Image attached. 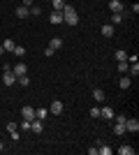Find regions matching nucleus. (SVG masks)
I'll return each mask as SVG.
<instances>
[{
	"label": "nucleus",
	"mask_w": 139,
	"mask_h": 155,
	"mask_svg": "<svg viewBox=\"0 0 139 155\" xmlns=\"http://www.w3.org/2000/svg\"><path fill=\"white\" fill-rule=\"evenodd\" d=\"M88 114H91V118H100V107H93Z\"/></svg>",
	"instance_id": "27"
},
{
	"label": "nucleus",
	"mask_w": 139,
	"mask_h": 155,
	"mask_svg": "<svg viewBox=\"0 0 139 155\" xmlns=\"http://www.w3.org/2000/svg\"><path fill=\"white\" fill-rule=\"evenodd\" d=\"M16 84H19L21 88H28V86H30V79L23 74V77H16Z\"/></svg>",
	"instance_id": "19"
},
{
	"label": "nucleus",
	"mask_w": 139,
	"mask_h": 155,
	"mask_svg": "<svg viewBox=\"0 0 139 155\" xmlns=\"http://www.w3.org/2000/svg\"><path fill=\"white\" fill-rule=\"evenodd\" d=\"M49 114H53V116H60V114H63V102H60V100H53L51 107H49Z\"/></svg>",
	"instance_id": "5"
},
{
	"label": "nucleus",
	"mask_w": 139,
	"mask_h": 155,
	"mask_svg": "<svg viewBox=\"0 0 139 155\" xmlns=\"http://www.w3.org/2000/svg\"><path fill=\"white\" fill-rule=\"evenodd\" d=\"M93 100H95V102H104V91L95 88V91H93Z\"/></svg>",
	"instance_id": "17"
},
{
	"label": "nucleus",
	"mask_w": 139,
	"mask_h": 155,
	"mask_svg": "<svg viewBox=\"0 0 139 155\" xmlns=\"http://www.w3.org/2000/svg\"><path fill=\"white\" fill-rule=\"evenodd\" d=\"M21 116H23V120H33V118H35V109L26 104V107L21 109Z\"/></svg>",
	"instance_id": "7"
},
{
	"label": "nucleus",
	"mask_w": 139,
	"mask_h": 155,
	"mask_svg": "<svg viewBox=\"0 0 139 155\" xmlns=\"http://www.w3.org/2000/svg\"><path fill=\"white\" fill-rule=\"evenodd\" d=\"M2 84H5V86H14V84H16V74H14L12 70H5V74H2Z\"/></svg>",
	"instance_id": "4"
},
{
	"label": "nucleus",
	"mask_w": 139,
	"mask_h": 155,
	"mask_svg": "<svg viewBox=\"0 0 139 155\" xmlns=\"http://www.w3.org/2000/svg\"><path fill=\"white\" fill-rule=\"evenodd\" d=\"M63 21H65L67 26H79V16H77V9L72 5L63 7Z\"/></svg>",
	"instance_id": "1"
},
{
	"label": "nucleus",
	"mask_w": 139,
	"mask_h": 155,
	"mask_svg": "<svg viewBox=\"0 0 139 155\" xmlns=\"http://www.w3.org/2000/svg\"><path fill=\"white\" fill-rule=\"evenodd\" d=\"M49 21H51L53 26H58L60 21H63V12H51V16H49Z\"/></svg>",
	"instance_id": "14"
},
{
	"label": "nucleus",
	"mask_w": 139,
	"mask_h": 155,
	"mask_svg": "<svg viewBox=\"0 0 139 155\" xmlns=\"http://www.w3.org/2000/svg\"><path fill=\"white\" fill-rule=\"evenodd\" d=\"M116 60H127V53L123 51V49H118V51H116Z\"/></svg>",
	"instance_id": "26"
},
{
	"label": "nucleus",
	"mask_w": 139,
	"mask_h": 155,
	"mask_svg": "<svg viewBox=\"0 0 139 155\" xmlns=\"http://www.w3.org/2000/svg\"><path fill=\"white\" fill-rule=\"evenodd\" d=\"M109 9H111V14L114 12H121V14H123V2H121V0H109Z\"/></svg>",
	"instance_id": "9"
},
{
	"label": "nucleus",
	"mask_w": 139,
	"mask_h": 155,
	"mask_svg": "<svg viewBox=\"0 0 139 155\" xmlns=\"http://www.w3.org/2000/svg\"><path fill=\"white\" fill-rule=\"evenodd\" d=\"M14 56H26V49H23V46H19V44H16V46H14Z\"/></svg>",
	"instance_id": "25"
},
{
	"label": "nucleus",
	"mask_w": 139,
	"mask_h": 155,
	"mask_svg": "<svg viewBox=\"0 0 139 155\" xmlns=\"http://www.w3.org/2000/svg\"><path fill=\"white\" fill-rule=\"evenodd\" d=\"M67 2L65 0H51V7H53V12H63V7H65Z\"/></svg>",
	"instance_id": "16"
},
{
	"label": "nucleus",
	"mask_w": 139,
	"mask_h": 155,
	"mask_svg": "<svg viewBox=\"0 0 139 155\" xmlns=\"http://www.w3.org/2000/svg\"><path fill=\"white\" fill-rule=\"evenodd\" d=\"M30 130H33L35 134H42V130H44V127H42V120H40V118H33V120H30Z\"/></svg>",
	"instance_id": "8"
},
{
	"label": "nucleus",
	"mask_w": 139,
	"mask_h": 155,
	"mask_svg": "<svg viewBox=\"0 0 139 155\" xmlns=\"http://www.w3.org/2000/svg\"><path fill=\"white\" fill-rule=\"evenodd\" d=\"M12 72L16 74V77H23V74H28V67H26V63H16L12 67Z\"/></svg>",
	"instance_id": "6"
},
{
	"label": "nucleus",
	"mask_w": 139,
	"mask_h": 155,
	"mask_svg": "<svg viewBox=\"0 0 139 155\" xmlns=\"http://www.w3.org/2000/svg\"><path fill=\"white\" fill-rule=\"evenodd\" d=\"M40 14H42V9H40V7H30V16H40Z\"/></svg>",
	"instance_id": "28"
},
{
	"label": "nucleus",
	"mask_w": 139,
	"mask_h": 155,
	"mask_svg": "<svg viewBox=\"0 0 139 155\" xmlns=\"http://www.w3.org/2000/svg\"><path fill=\"white\" fill-rule=\"evenodd\" d=\"M21 130H30V120H23V123H21Z\"/></svg>",
	"instance_id": "32"
},
{
	"label": "nucleus",
	"mask_w": 139,
	"mask_h": 155,
	"mask_svg": "<svg viewBox=\"0 0 139 155\" xmlns=\"http://www.w3.org/2000/svg\"><path fill=\"white\" fill-rule=\"evenodd\" d=\"M14 46H16V42H14V39H9V37L2 42V49H5V51H14Z\"/></svg>",
	"instance_id": "18"
},
{
	"label": "nucleus",
	"mask_w": 139,
	"mask_h": 155,
	"mask_svg": "<svg viewBox=\"0 0 139 155\" xmlns=\"http://www.w3.org/2000/svg\"><path fill=\"white\" fill-rule=\"evenodd\" d=\"M114 116H116V111H114L109 104H104V107L100 109V118H104V120H114Z\"/></svg>",
	"instance_id": "2"
},
{
	"label": "nucleus",
	"mask_w": 139,
	"mask_h": 155,
	"mask_svg": "<svg viewBox=\"0 0 139 155\" xmlns=\"http://www.w3.org/2000/svg\"><path fill=\"white\" fill-rule=\"evenodd\" d=\"M9 134H12L14 141H19V137H21V134H19V130H14V132H9Z\"/></svg>",
	"instance_id": "31"
},
{
	"label": "nucleus",
	"mask_w": 139,
	"mask_h": 155,
	"mask_svg": "<svg viewBox=\"0 0 139 155\" xmlns=\"http://www.w3.org/2000/svg\"><path fill=\"white\" fill-rule=\"evenodd\" d=\"M125 132H139V120L137 118H125Z\"/></svg>",
	"instance_id": "3"
},
{
	"label": "nucleus",
	"mask_w": 139,
	"mask_h": 155,
	"mask_svg": "<svg viewBox=\"0 0 139 155\" xmlns=\"http://www.w3.org/2000/svg\"><path fill=\"white\" fill-rule=\"evenodd\" d=\"M114 134H125V125H123V123H116V127H114Z\"/></svg>",
	"instance_id": "24"
},
{
	"label": "nucleus",
	"mask_w": 139,
	"mask_h": 155,
	"mask_svg": "<svg viewBox=\"0 0 139 155\" xmlns=\"http://www.w3.org/2000/svg\"><path fill=\"white\" fill-rule=\"evenodd\" d=\"M49 46H51L53 51H58V49H63V39H60V37H51V42H49Z\"/></svg>",
	"instance_id": "13"
},
{
	"label": "nucleus",
	"mask_w": 139,
	"mask_h": 155,
	"mask_svg": "<svg viewBox=\"0 0 139 155\" xmlns=\"http://www.w3.org/2000/svg\"><path fill=\"white\" fill-rule=\"evenodd\" d=\"M2 150H5V146H2V141H0V153H2Z\"/></svg>",
	"instance_id": "36"
},
{
	"label": "nucleus",
	"mask_w": 139,
	"mask_h": 155,
	"mask_svg": "<svg viewBox=\"0 0 139 155\" xmlns=\"http://www.w3.org/2000/svg\"><path fill=\"white\" fill-rule=\"evenodd\" d=\"M127 67H130V63H127V60H118V72H121V74H125Z\"/></svg>",
	"instance_id": "23"
},
{
	"label": "nucleus",
	"mask_w": 139,
	"mask_h": 155,
	"mask_svg": "<svg viewBox=\"0 0 139 155\" xmlns=\"http://www.w3.org/2000/svg\"><path fill=\"white\" fill-rule=\"evenodd\" d=\"M88 155H98V146H91V148H88Z\"/></svg>",
	"instance_id": "33"
},
{
	"label": "nucleus",
	"mask_w": 139,
	"mask_h": 155,
	"mask_svg": "<svg viewBox=\"0 0 139 155\" xmlns=\"http://www.w3.org/2000/svg\"><path fill=\"white\" fill-rule=\"evenodd\" d=\"M14 130H19V125L16 123H7V132H14Z\"/></svg>",
	"instance_id": "30"
},
{
	"label": "nucleus",
	"mask_w": 139,
	"mask_h": 155,
	"mask_svg": "<svg viewBox=\"0 0 139 155\" xmlns=\"http://www.w3.org/2000/svg\"><path fill=\"white\" fill-rule=\"evenodd\" d=\"M121 21H123V14H121V12H114L111 14V26H118Z\"/></svg>",
	"instance_id": "20"
},
{
	"label": "nucleus",
	"mask_w": 139,
	"mask_h": 155,
	"mask_svg": "<svg viewBox=\"0 0 139 155\" xmlns=\"http://www.w3.org/2000/svg\"><path fill=\"white\" fill-rule=\"evenodd\" d=\"M53 53H56V51H53V49H51V46H46V49H44V56H46V58H51V56H53Z\"/></svg>",
	"instance_id": "29"
},
{
	"label": "nucleus",
	"mask_w": 139,
	"mask_h": 155,
	"mask_svg": "<svg viewBox=\"0 0 139 155\" xmlns=\"http://www.w3.org/2000/svg\"><path fill=\"white\" fill-rule=\"evenodd\" d=\"M98 153H102V155H111L114 148H111V146H107V143H102V146L98 148Z\"/></svg>",
	"instance_id": "22"
},
{
	"label": "nucleus",
	"mask_w": 139,
	"mask_h": 155,
	"mask_svg": "<svg viewBox=\"0 0 139 155\" xmlns=\"http://www.w3.org/2000/svg\"><path fill=\"white\" fill-rule=\"evenodd\" d=\"M114 26L111 23H104V26H102V37H114Z\"/></svg>",
	"instance_id": "11"
},
{
	"label": "nucleus",
	"mask_w": 139,
	"mask_h": 155,
	"mask_svg": "<svg viewBox=\"0 0 139 155\" xmlns=\"http://www.w3.org/2000/svg\"><path fill=\"white\" fill-rule=\"evenodd\" d=\"M118 86H121V91H127V88L132 86V77H123V79L118 81Z\"/></svg>",
	"instance_id": "12"
},
{
	"label": "nucleus",
	"mask_w": 139,
	"mask_h": 155,
	"mask_svg": "<svg viewBox=\"0 0 139 155\" xmlns=\"http://www.w3.org/2000/svg\"><path fill=\"white\" fill-rule=\"evenodd\" d=\"M118 153H121V155H134V148L130 146V143H123V146L118 148Z\"/></svg>",
	"instance_id": "15"
},
{
	"label": "nucleus",
	"mask_w": 139,
	"mask_h": 155,
	"mask_svg": "<svg viewBox=\"0 0 139 155\" xmlns=\"http://www.w3.org/2000/svg\"><path fill=\"white\" fill-rule=\"evenodd\" d=\"M16 16H19V19H28V16H30V7L19 5V7H16Z\"/></svg>",
	"instance_id": "10"
},
{
	"label": "nucleus",
	"mask_w": 139,
	"mask_h": 155,
	"mask_svg": "<svg viewBox=\"0 0 139 155\" xmlns=\"http://www.w3.org/2000/svg\"><path fill=\"white\" fill-rule=\"evenodd\" d=\"M2 53H5V49H2V44H0V56H2Z\"/></svg>",
	"instance_id": "35"
},
{
	"label": "nucleus",
	"mask_w": 139,
	"mask_h": 155,
	"mask_svg": "<svg viewBox=\"0 0 139 155\" xmlns=\"http://www.w3.org/2000/svg\"><path fill=\"white\" fill-rule=\"evenodd\" d=\"M23 7H33V0H23Z\"/></svg>",
	"instance_id": "34"
},
{
	"label": "nucleus",
	"mask_w": 139,
	"mask_h": 155,
	"mask_svg": "<svg viewBox=\"0 0 139 155\" xmlns=\"http://www.w3.org/2000/svg\"><path fill=\"white\" fill-rule=\"evenodd\" d=\"M46 116H49V109H35V118H40V120H44Z\"/></svg>",
	"instance_id": "21"
}]
</instances>
